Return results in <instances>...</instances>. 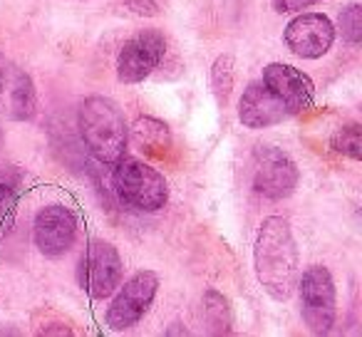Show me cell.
Wrapping results in <instances>:
<instances>
[{"mask_svg":"<svg viewBox=\"0 0 362 337\" xmlns=\"http://www.w3.org/2000/svg\"><path fill=\"white\" fill-rule=\"evenodd\" d=\"M258 283L276 300H288L298 285V248L286 218L263 221L253 248Z\"/></svg>","mask_w":362,"mask_h":337,"instance_id":"6da1fadb","label":"cell"},{"mask_svg":"<svg viewBox=\"0 0 362 337\" xmlns=\"http://www.w3.org/2000/svg\"><path fill=\"white\" fill-rule=\"evenodd\" d=\"M80 131L87 149L102 164H117L127 149V122L122 110L107 97H87L80 107Z\"/></svg>","mask_w":362,"mask_h":337,"instance_id":"7a4b0ae2","label":"cell"},{"mask_svg":"<svg viewBox=\"0 0 362 337\" xmlns=\"http://www.w3.org/2000/svg\"><path fill=\"white\" fill-rule=\"evenodd\" d=\"M115 189L122 201L136 211H159L169 199L166 179L149 164L136 159L117 161Z\"/></svg>","mask_w":362,"mask_h":337,"instance_id":"3957f363","label":"cell"},{"mask_svg":"<svg viewBox=\"0 0 362 337\" xmlns=\"http://www.w3.org/2000/svg\"><path fill=\"white\" fill-rule=\"evenodd\" d=\"M300 302H303V320L308 322L315 335L330 332L335 322V285L327 268L313 266L303 273L300 280Z\"/></svg>","mask_w":362,"mask_h":337,"instance_id":"277c9868","label":"cell"},{"mask_svg":"<svg viewBox=\"0 0 362 337\" xmlns=\"http://www.w3.org/2000/svg\"><path fill=\"white\" fill-rule=\"evenodd\" d=\"M298 184V169L281 149L261 144L253 154V189L266 199H286Z\"/></svg>","mask_w":362,"mask_h":337,"instance_id":"5b68a950","label":"cell"},{"mask_svg":"<svg viewBox=\"0 0 362 337\" xmlns=\"http://www.w3.org/2000/svg\"><path fill=\"white\" fill-rule=\"evenodd\" d=\"M82 288H87L95 300H105L122 283V258L117 248L107 241H92L82 256L80 268Z\"/></svg>","mask_w":362,"mask_h":337,"instance_id":"8992f818","label":"cell"},{"mask_svg":"<svg viewBox=\"0 0 362 337\" xmlns=\"http://www.w3.org/2000/svg\"><path fill=\"white\" fill-rule=\"evenodd\" d=\"M166 52L164 35L156 30H144L136 32L134 37L124 42V47L119 50L117 57V75L127 85H136L144 77H149L154 72V67H159L161 57Z\"/></svg>","mask_w":362,"mask_h":337,"instance_id":"52a82bcc","label":"cell"},{"mask_svg":"<svg viewBox=\"0 0 362 337\" xmlns=\"http://www.w3.org/2000/svg\"><path fill=\"white\" fill-rule=\"evenodd\" d=\"M159 288V278L151 271H139L132 280L124 283L122 292L115 297V302L107 310V325L112 330H127V327L136 325L149 310L151 300Z\"/></svg>","mask_w":362,"mask_h":337,"instance_id":"ba28073f","label":"cell"},{"mask_svg":"<svg viewBox=\"0 0 362 337\" xmlns=\"http://www.w3.org/2000/svg\"><path fill=\"white\" fill-rule=\"evenodd\" d=\"M335 28L320 13H303L286 28V42L298 57L317 60L332 47Z\"/></svg>","mask_w":362,"mask_h":337,"instance_id":"9c48e42d","label":"cell"},{"mask_svg":"<svg viewBox=\"0 0 362 337\" xmlns=\"http://www.w3.org/2000/svg\"><path fill=\"white\" fill-rule=\"evenodd\" d=\"M288 117L293 114L286 107V102L263 80L251 82L238 102V119L243 122V126H251V129H266V126L278 124Z\"/></svg>","mask_w":362,"mask_h":337,"instance_id":"30bf717a","label":"cell"},{"mask_svg":"<svg viewBox=\"0 0 362 337\" xmlns=\"http://www.w3.org/2000/svg\"><path fill=\"white\" fill-rule=\"evenodd\" d=\"M75 216L62 203L45 206L35 216V246L45 256H60L75 241Z\"/></svg>","mask_w":362,"mask_h":337,"instance_id":"8fae6325","label":"cell"},{"mask_svg":"<svg viewBox=\"0 0 362 337\" xmlns=\"http://www.w3.org/2000/svg\"><path fill=\"white\" fill-rule=\"evenodd\" d=\"M263 82L286 102L291 114L308 110L313 105V82L300 70L286 65V62H273L263 70Z\"/></svg>","mask_w":362,"mask_h":337,"instance_id":"7c38bea8","label":"cell"},{"mask_svg":"<svg viewBox=\"0 0 362 337\" xmlns=\"http://www.w3.org/2000/svg\"><path fill=\"white\" fill-rule=\"evenodd\" d=\"M0 95L6 97L8 112L16 119H30L35 112V90L25 72L18 67H3V80H0Z\"/></svg>","mask_w":362,"mask_h":337,"instance_id":"4fadbf2b","label":"cell"},{"mask_svg":"<svg viewBox=\"0 0 362 337\" xmlns=\"http://www.w3.org/2000/svg\"><path fill=\"white\" fill-rule=\"evenodd\" d=\"M204 315H206V322L214 332L231 330V307H228L226 297L218 295L216 290H209L204 295Z\"/></svg>","mask_w":362,"mask_h":337,"instance_id":"5bb4252c","label":"cell"},{"mask_svg":"<svg viewBox=\"0 0 362 337\" xmlns=\"http://www.w3.org/2000/svg\"><path fill=\"white\" fill-rule=\"evenodd\" d=\"M211 87H214V95H216L218 105H226L233 90V57L231 55H221L214 62Z\"/></svg>","mask_w":362,"mask_h":337,"instance_id":"9a60e30c","label":"cell"},{"mask_svg":"<svg viewBox=\"0 0 362 337\" xmlns=\"http://www.w3.org/2000/svg\"><path fill=\"white\" fill-rule=\"evenodd\" d=\"M332 149L340 151V154L350 156V159H360L362 156V129L360 124H347L332 134L330 139Z\"/></svg>","mask_w":362,"mask_h":337,"instance_id":"2e32d148","label":"cell"},{"mask_svg":"<svg viewBox=\"0 0 362 337\" xmlns=\"http://www.w3.org/2000/svg\"><path fill=\"white\" fill-rule=\"evenodd\" d=\"M134 136L139 139V144L166 146V141H169V129H166V124H161L159 119L144 117V119H139L134 124Z\"/></svg>","mask_w":362,"mask_h":337,"instance_id":"e0dca14e","label":"cell"},{"mask_svg":"<svg viewBox=\"0 0 362 337\" xmlns=\"http://www.w3.org/2000/svg\"><path fill=\"white\" fill-rule=\"evenodd\" d=\"M340 30L352 45L362 40V8L357 3L347 6L345 11L340 13Z\"/></svg>","mask_w":362,"mask_h":337,"instance_id":"ac0fdd59","label":"cell"},{"mask_svg":"<svg viewBox=\"0 0 362 337\" xmlns=\"http://www.w3.org/2000/svg\"><path fill=\"white\" fill-rule=\"evenodd\" d=\"M13 216H16V194L0 184V238L11 231Z\"/></svg>","mask_w":362,"mask_h":337,"instance_id":"d6986e66","label":"cell"},{"mask_svg":"<svg viewBox=\"0 0 362 337\" xmlns=\"http://www.w3.org/2000/svg\"><path fill=\"white\" fill-rule=\"evenodd\" d=\"M124 6L129 8L134 16L154 18V16H159L161 8H164V0H124Z\"/></svg>","mask_w":362,"mask_h":337,"instance_id":"ffe728a7","label":"cell"},{"mask_svg":"<svg viewBox=\"0 0 362 337\" xmlns=\"http://www.w3.org/2000/svg\"><path fill=\"white\" fill-rule=\"evenodd\" d=\"M313 3H320V0H273V8L278 13H296L303 11V8L313 6Z\"/></svg>","mask_w":362,"mask_h":337,"instance_id":"44dd1931","label":"cell"},{"mask_svg":"<svg viewBox=\"0 0 362 337\" xmlns=\"http://www.w3.org/2000/svg\"><path fill=\"white\" fill-rule=\"evenodd\" d=\"M3 67L6 65H3V60H0V80H3Z\"/></svg>","mask_w":362,"mask_h":337,"instance_id":"7402d4cb","label":"cell"}]
</instances>
